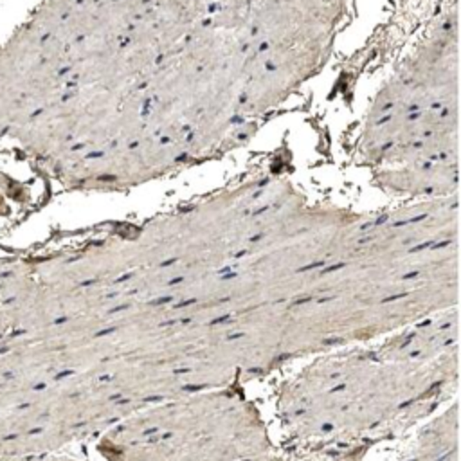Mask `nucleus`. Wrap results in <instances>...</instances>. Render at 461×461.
Wrapping results in <instances>:
<instances>
[{
  "instance_id": "1",
  "label": "nucleus",
  "mask_w": 461,
  "mask_h": 461,
  "mask_svg": "<svg viewBox=\"0 0 461 461\" xmlns=\"http://www.w3.org/2000/svg\"><path fill=\"white\" fill-rule=\"evenodd\" d=\"M29 185L16 175L14 166L0 155V220L14 216V211L27 202Z\"/></svg>"
}]
</instances>
